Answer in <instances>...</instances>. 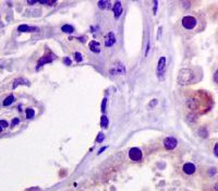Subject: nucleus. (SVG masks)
<instances>
[{"label":"nucleus","mask_w":218,"mask_h":191,"mask_svg":"<svg viewBox=\"0 0 218 191\" xmlns=\"http://www.w3.org/2000/svg\"><path fill=\"white\" fill-rule=\"evenodd\" d=\"M2 129H4V128H2V127L0 126V132H1V131H2Z\"/></svg>","instance_id":"30"},{"label":"nucleus","mask_w":218,"mask_h":191,"mask_svg":"<svg viewBox=\"0 0 218 191\" xmlns=\"http://www.w3.org/2000/svg\"><path fill=\"white\" fill-rule=\"evenodd\" d=\"M0 126L4 129V128H7L8 127V123L6 121V120H0Z\"/></svg>","instance_id":"22"},{"label":"nucleus","mask_w":218,"mask_h":191,"mask_svg":"<svg viewBox=\"0 0 218 191\" xmlns=\"http://www.w3.org/2000/svg\"><path fill=\"white\" fill-rule=\"evenodd\" d=\"M106 102H107V99H106V98H104L103 104H101V112H105V108H106Z\"/></svg>","instance_id":"24"},{"label":"nucleus","mask_w":218,"mask_h":191,"mask_svg":"<svg viewBox=\"0 0 218 191\" xmlns=\"http://www.w3.org/2000/svg\"><path fill=\"white\" fill-rule=\"evenodd\" d=\"M203 78V71L200 67L183 68L178 73V83L182 86L199 83Z\"/></svg>","instance_id":"3"},{"label":"nucleus","mask_w":218,"mask_h":191,"mask_svg":"<svg viewBox=\"0 0 218 191\" xmlns=\"http://www.w3.org/2000/svg\"><path fill=\"white\" fill-rule=\"evenodd\" d=\"M165 65H166V58L161 57L160 59H159V61H158V66H157L158 72H159V71H161V70H164Z\"/></svg>","instance_id":"13"},{"label":"nucleus","mask_w":218,"mask_h":191,"mask_svg":"<svg viewBox=\"0 0 218 191\" xmlns=\"http://www.w3.org/2000/svg\"><path fill=\"white\" fill-rule=\"evenodd\" d=\"M213 152H214L215 156H217L218 157V142H216L214 144V148H213Z\"/></svg>","instance_id":"19"},{"label":"nucleus","mask_w":218,"mask_h":191,"mask_svg":"<svg viewBox=\"0 0 218 191\" xmlns=\"http://www.w3.org/2000/svg\"><path fill=\"white\" fill-rule=\"evenodd\" d=\"M65 63H67V65H70V60H69L68 58H67V60H65Z\"/></svg>","instance_id":"29"},{"label":"nucleus","mask_w":218,"mask_h":191,"mask_svg":"<svg viewBox=\"0 0 218 191\" xmlns=\"http://www.w3.org/2000/svg\"><path fill=\"white\" fill-rule=\"evenodd\" d=\"M54 58H55V55H51L50 57H47V56L43 57L42 59H40V61H38V65H37V68H40V67H42V66H43L44 63H46V62L51 61V60H53Z\"/></svg>","instance_id":"12"},{"label":"nucleus","mask_w":218,"mask_h":191,"mask_svg":"<svg viewBox=\"0 0 218 191\" xmlns=\"http://www.w3.org/2000/svg\"><path fill=\"white\" fill-rule=\"evenodd\" d=\"M213 82L218 89V63L213 66Z\"/></svg>","instance_id":"8"},{"label":"nucleus","mask_w":218,"mask_h":191,"mask_svg":"<svg viewBox=\"0 0 218 191\" xmlns=\"http://www.w3.org/2000/svg\"><path fill=\"white\" fill-rule=\"evenodd\" d=\"M186 106L194 114L203 115L213 108L214 98L206 91H191L186 99Z\"/></svg>","instance_id":"2"},{"label":"nucleus","mask_w":218,"mask_h":191,"mask_svg":"<svg viewBox=\"0 0 218 191\" xmlns=\"http://www.w3.org/2000/svg\"><path fill=\"white\" fill-rule=\"evenodd\" d=\"M75 60H76V61H81V60H82V56H81V54L75 53Z\"/></svg>","instance_id":"23"},{"label":"nucleus","mask_w":218,"mask_h":191,"mask_svg":"<svg viewBox=\"0 0 218 191\" xmlns=\"http://www.w3.org/2000/svg\"><path fill=\"white\" fill-rule=\"evenodd\" d=\"M214 189H215V191H218V182H217V184H215Z\"/></svg>","instance_id":"27"},{"label":"nucleus","mask_w":218,"mask_h":191,"mask_svg":"<svg viewBox=\"0 0 218 191\" xmlns=\"http://www.w3.org/2000/svg\"><path fill=\"white\" fill-rule=\"evenodd\" d=\"M98 7L100 8V9H110L111 7V4L109 2V1H99L98 2Z\"/></svg>","instance_id":"14"},{"label":"nucleus","mask_w":218,"mask_h":191,"mask_svg":"<svg viewBox=\"0 0 218 191\" xmlns=\"http://www.w3.org/2000/svg\"><path fill=\"white\" fill-rule=\"evenodd\" d=\"M108 118L106 117V116H103L101 117V119H100V125H101V127H107L108 125Z\"/></svg>","instance_id":"18"},{"label":"nucleus","mask_w":218,"mask_h":191,"mask_svg":"<svg viewBox=\"0 0 218 191\" xmlns=\"http://www.w3.org/2000/svg\"><path fill=\"white\" fill-rule=\"evenodd\" d=\"M34 115H35V112H34V110H33L32 108L26 109V118H27V119L33 118V117H34Z\"/></svg>","instance_id":"17"},{"label":"nucleus","mask_w":218,"mask_h":191,"mask_svg":"<svg viewBox=\"0 0 218 191\" xmlns=\"http://www.w3.org/2000/svg\"><path fill=\"white\" fill-rule=\"evenodd\" d=\"M195 170H196V167H195L193 163H186L183 165V172L186 175H192V174L195 173Z\"/></svg>","instance_id":"6"},{"label":"nucleus","mask_w":218,"mask_h":191,"mask_svg":"<svg viewBox=\"0 0 218 191\" xmlns=\"http://www.w3.org/2000/svg\"><path fill=\"white\" fill-rule=\"evenodd\" d=\"M215 40H216V46H217L218 49V30L216 31V34H215Z\"/></svg>","instance_id":"26"},{"label":"nucleus","mask_w":218,"mask_h":191,"mask_svg":"<svg viewBox=\"0 0 218 191\" xmlns=\"http://www.w3.org/2000/svg\"><path fill=\"white\" fill-rule=\"evenodd\" d=\"M13 101H14V96H13V95H9V96L4 101L2 104H4V106H9V105H11L13 103Z\"/></svg>","instance_id":"15"},{"label":"nucleus","mask_w":218,"mask_h":191,"mask_svg":"<svg viewBox=\"0 0 218 191\" xmlns=\"http://www.w3.org/2000/svg\"><path fill=\"white\" fill-rule=\"evenodd\" d=\"M19 123H20V119H19V118H14V119H13V120H12V123H11V127L13 128V127H15V126H17V125H18Z\"/></svg>","instance_id":"20"},{"label":"nucleus","mask_w":218,"mask_h":191,"mask_svg":"<svg viewBox=\"0 0 218 191\" xmlns=\"http://www.w3.org/2000/svg\"><path fill=\"white\" fill-rule=\"evenodd\" d=\"M37 27H32V26H29V25H25V24H22L18 27V31L19 32H32V31H36Z\"/></svg>","instance_id":"11"},{"label":"nucleus","mask_w":218,"mask_h":191,"mask_svg":"<svg viewBox=\"0 0 218 191\" xmlns=\"http://www.w3.org/2000/svg\"><path fill=\"white\" fill-rule=\"evenodd\" d=\"M103 140H104V134H103V133L98 134V138H97V141H98V142H100V141H103Z\"/></svg>","instance_id":"25"},{"label":"nucleus","mask_w":218,"mask_h":191,"mask_svg":"<svg viewBox=\"0 0 218 191\" xmlns=\"http://www.w3.org/2000/svg\"><path fill=\"white\" fill-rule=\"evenodd\" d=\"M129 156L132 161H140L142 159V152L139 148H132L129 152Z\"/></svg>","instance_id":"5"},{"label":"nucleus","mask_w":218,"mask_h":191,"mask_svg":"<svg viewBox=\"0 0 218 191\" xmlns=\"http://www.w3.org/2000/svg\"><path fill=\"white\" fill-rule=\"evenodd\" d=\"M56 1L55 0H49V1H44V0H42V1H40V4H54Z\"/></svg>","instance_id":"21"},{"label":"nucleus","mask_w":218,"mask_h":191,"mask_svg":"<svg viewBox=\"0 0 218 191\" xmlns=\"http://www.w3.org/2000/svg\"><path fill=\"white\" fill-rule=\"evenodd\" d=\"M27 2H29V4H36V1H34V0H32V1H31V0H29Z\"/></svg>","instance_id":"28"},{"label":"nucleus","mask_w":218,"mask_h":191,"mask_svg":"<svg viewBox=\"0 0 218 191\" xmlns=\"http://www.w3.org/2000/svg\"><path fill=\"white\" fill-rule=\"evenodd\" d=\"M61 31H62L63 33H72L73 31H74V29H73V26L72 25L65 24V25H63L62 27H61Z\"/></svg>","instance_id":"16"},{"label":"nucleus","mask_w":218,"mask_h":191,"mask_svg":"<svg viewBox=\"0 0 218 191\" xmlns=\"http://www.w3.org/2000/svg\"><path fill=\"white\" fill-rule=\"evenodd\" d=\"M114 43H116V36H114V34L112 32L108 33L107 36L105 37V45L107 47H110V46H112Z\"/></svg>","instance_id":"7"},{"label":"nucleus","mask_w":218,"mask_h":191,"mask_svg":"<svg viewBox=\"0 0 218 191\" xmlns=\"http://www.w3.org/2000/svg\"><path fill=\"white\" fill-rule=\"evenodd\" d=\"M89 48H91V50L93 51V53H99L100 51V44L96 40H92L91 43H89Z\"/></svg>","instance_id":"9"},{"label":"nucleus","mask_w":218,"mask_h":191,"mask_svg":"<svg viewBox=\"0 0 218 191\" xmlns=\"http://www.w3.org/2000/svg\"><path fill=\"white\" fill-rule=\"evenodd\" d=\"M206 25V18L202 12L191 11L181 17V19L177 22L175 29L179 35L184 37L186 40H190L205 31Z\"/></svg>","instance_id":"1"},{"label":"nucleus","mask_w":218,"mask_h":191,"mask_svg":"<svg viewBox=\"0 0 218 191\" xmlns=\"http://www.w3.org/2000/svg\"><path fill=\"white\" fill-rule=\"evenodd\" d=\"M177 144H178V141H177V139L173 137L166 138L164 141V146L167 148V150H173V148L177 146Z\"/></svg>","instance_id":"4"},{"label":"nucleus","mask_w":218,"mask_h":191,"mask_svg":"<svg viewBox=\"0 0 218 191\" xmlns=\"http://www.w3.org/2000/svg\"><path fill=\"white\" fill-rule=\"evenodd\" d=\"M114 17H116V18L120 17V14H121V12H122V7H121V2H120V1H118V2L114 4Z\"/></svg>","instance_id":"10"}]
</instances>
